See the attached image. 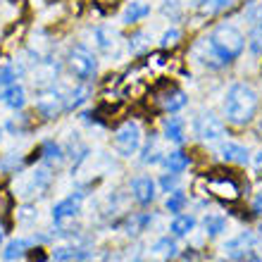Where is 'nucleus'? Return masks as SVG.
Returning a JSON list of instances; mask_svg holds the SVG:
<instances>
[{"label":"nucleus","instance_id":"c85d7f7f","mask_svg":"<svg viewBox=\"0 0 262 262\" xmlns=\"http://www.w3.org/2000/svg\"><path fill=\"white\" fill-rule=\"evenodd\" d=\"M148 48H150V43H148V34H143V31L131 34V38H129V53L131 55H141V53H145Z\"/></svg>","mask_w":262,"mask_h":262},{"label":"nucleus","instance_id":"39448f33","mask_svg":"<svg viewBox=\"0 0 262 262\" xmlns=\"http://www.w3.org/2000/svg\"><path fill=\"white\" fill-rule=\"evenodd\" d=\"M203 181H205V188L210 191V195L224 200V203H236L241 198V184L229 172H210L203 177Z\"/></svg>","mask_w":262,"mask_h":262},{"label":"nucleus","instance_id":"58836bf2","mask_svg":"<svg viewBox=\"0 0 262 262\" xmlns=\"http://www.w3.org/2000/svg\"><path fill=\"white\" fill-rule=\"evenodd\" d=\"M98 3H100V5H105V7H115L119 0H98Z\"/></svg>","mask_w":262,"mask_h":262},{"label":"nucleus","instance_id":"7c9ffc66","mask_svg":"<svg viewBox=\"0 0 262 262\" xmlns=\"http://www.w3.org/2000/svg\"><path fill=\"white\" fill-rule=\"evenodd\" d=\"M17 81V72H14L12 64H5V67H0V91L7 89L10 83Z\"/></svg>","mask_w":262,"mask_h":262},{"label":"nucleus","instance_id":"e433bc0d","mask_svg":"<svg viewBox=\"0 0 262 262\" xmlns=\"http://www.w3.org/2000/svg\"><path fill=\"white\" fill-rule=\"evenodd\" d=\"M5 234H7V227H5V222H0V246L5 243Z\"/></svg>","mask_w":262,"mask_h":262},{"label":"nucleus","instance_id":"423d86ee","mask_svg":"<svg viewBox=\"0 0 262 262\" xmlns=\"http://www.w3.org/2000/svg\"><path fill=\"white\" fill-rule=\"evenodd\" d=\"M34 107L43 119H55L67 110V96H64L60 89H55V83H53V86L38 89Z\"/></svg>","mask_w":262,"mask_h":262},{"label":"nucleus","instance_id":"412c9836","mask_svg":"<svg viewBox=\"0 0 262 262\" xmlns=\"http://www.w3.org/2000/svg\"><path fill=\"white\" fill-rule=\"evenodd\" d=\"M238 0H200L198 3V12L203 17H214V14H222L231 10Z\"/></svg>","mask_w":262,"mask_h":262},{"label":"nucleus","instance_id":"7ed1b4c3","mask_svg":"<svg viewBox=\"0 0 262 262\" xmlns=\"http://www.w3.org/2000/svg\"><path fill=\"white\" fill-rule=\"evenodd\" d=\"M112 145L117 150L119 158H131L141 150L143 145V126L138 124L136 119H126L115 129L112 134Z\"/></svg>","mask_w":262,"mask_h":262},{"label":"nucleus","instance_id":"f8f14e48","mask_svg":"<svg viewBox=\"0 0 262 262\" xmlns=\"http://www.w3.org/2000/svg\"><path fill=\"white\" fill-rule=\"evenodd\" d=\"M50 181H53V169H50V165L46 162V165L36 167L34 172L29 174V184L27 186H21L19 193L21 195H34V193L38 195V193H43V191L50 186Z\"/></svg>","mask_w":262,"mask_h":262},{"label":"nucleus","instance_id":"ddd939ff","mask_svg":"<svg viewBox=\"0 0 262 262\" xmlns=\"http://www.w3.org/2000/svg\"><path fill=\"white\" fill-rule=\"evenodd\" d=\"M220 158L224 162H229V165H248L250 152L246 145L234 143V141H224V143H220Z\"/></svg>","mask_w":262,"mask_h":262},{"label":"nucleus","instance_id":"f03ea898","mask_svg":"<svg viewBox=\"0 0 262 262\" xmlns=\"http://www.w3.org/2000/svg\"><path fill=\"white\" fill-rule=\"evenodd\" d=\"M257 107H260V93L248 81L231 83L227 89L224 103H222L224 117L231 126H248L255 119Z\"/></svg>","mask_w":262,"mask_h":262},{"label":"nucleus","instance_id":"6ab92c4d","mask_svg":"<svg viewBox=\"0 0 262 262\" xmlns=\"http://www.w3.org/2000/svg\"><path fill=\"white\" fill-rule=\"evenodd\" d=\"M93 41H96V48L100 53H112L117 48V31L110 27H96L93 29Z\"/></svg>","mask_w":262,"mask_h":262},{"label":"nucleus","instance_id":"2f4dec72","mask_svg":"<svg viewBox=\"0 0 262 262\" xmlns=\"http://www.w3.org/2000/svg\"><path fill=\"white\" fill-rule=\"evenodd\" d=\"M160 186H162V191L165 193H172V191H177V186H179V174H165L162 179H160Z\"/></svg>","mask_w":262,"mask_h":262},{"label":"nucleus","instance_id":"37998d69","mask_svg":"<svg viewBox=\"0 0 262 262\" xmlns=\"http://www.w3.org/2000/svg\"><path fill=\"white\" fill-rule=\"evenodd\" d=\"M198 3H200V0H195V5H198Z\"/></svg>","mask_w":262,"mask_h":262},{"label":"nucleus","instance_id":"473e14b6","mask_svg":"<svg viewBox=\"0 0 262 262\" xmlns=\"http://www.w3.org/2000/svg\"><path fill=\"white\" fill-rule=\"evenodd\" d=\"M250 48L255 53H262V21H257L250 31Z\"/></svg>","mask_w":262,"mask_h":262},{"label":"nucleus","instance_id":"a211bd4d","mask_svg":"<svg viewBox=\"0 0 262 262\" xmlns=\"http://www.w3.org/2000/svg\"><path fill=\"white\" fill-rule=\"evenodd\" d=\"M165 155L167 152L160 148V134H150L143 145V150H141V162L143 165H158V162H162Z\"/></svg>","mask_w":262,"mask_h":262},{"label":"nucleus","instance_id":"79ce46f5","mask_svg":"<svg viewBox=\"0 0 262 262\" xmlns=\"http://www.w3.org/2000/svg\"><path fill=\"white\" fill-rule=\"evenodd\" d=\"M260 129H262V119H260Z\"/></svg>","mask_w":262,"mask_h":262},{"label":"nucleus","instance_id":"bb28decb","mask_svg":"<svg viewBox=\"0 0 262 262\" xmlns=\"http://www.w3.org/2000/svg\"><path fill=\"white\" fill-rule=\"evenodd\" d=\"M181 38H184L181 29L169 27V29L165 31V34L160 36V48H162V50H174V48H177V46L181 43Z\"/></svg>","mask_w":262,"mask_h":262},{"label":"nucleus","instance_id":"f704fd0d","mask_svg":"<svg viewBox=\"0 0 262 262\" xmlns=\"http://www.w3.org/2000/svg\"><path fill=\"white\" fill-rule=\"evenodd\" d=\"M181 260H184V262H200V255H198V253H195V250H191V248H188L186 253L181 255Z\"/></svg>","mask_w":262,"mask_h":262},{"label":"nucleus","instance_id":"5701e85b","mask_svg":"<svg viewBox=\"0 0 262 262\" xmlns=\"http://www.w3.org/2000/svg\"><path fill=\"white\" fill-rule=\"evenodd\" d=\"M41 155H43V160H46L50 167H53V165H60V162L64 160L62 145L55 143V141H46V143L41 145Z\"/></svg>","mask_w":262,"mask_h":262},{"label":"nucleus","instance_id":"a19ab883","mask_svg":"<svg viewBox=\"0 0 262 262\" xmlns=\"http://www.w3.org/2000/svg\"><path fill=\"white\" fill-rule=\"evenodd\" d=\"M0 138H3V126H0Z\"/></svg>","mask_w":262,"mask_h":262},{"label":"nucleus","instance_id":"4468645a","mask_svg":"<svg viewBox=\"0 0 262 262\" xmlns=\"http://www.w3.org/2000/svg\"><path fill=\"white\" fill-rule=\"evenodd\" d=\"M162 138L177 145L184 143L186 141V124H184V119L177 117V115L165 117V122H162Z\"/></svg>","mask_w":262,"mask_h":262},{"label":"nucleus","instance_id":"f257e3e1","mask_svg":"<svg viewBox=\"0 0 262 262\" xmlns=\"http://www.w3.org/2000/svg\"><path fill=\"white\" fill-rule=\"evenodd\" d=\"M243 50H246V36L241 29L234 24H217L205 38H200L193 46V55L203 62V67L222 69L238 60Z\"/></svg>","mask_w":262,"mask_h":262},{"label":"nucleus","instance_id":"aec40b11","mask_svg":"<svg viewBox=\"0 0 262 262\" xmlns=\"http://www.w3.org/2000/svg\"><path fill=\"white\" fill-rule=\"evenodd\" d=\"M195 229V217L193 214H174L172 224H169V231H172V236H177V238H184V236H188L191 231Z\"/></svg>","mask_w":262,"mask_h":262},{"label":"nucleus","instance_id":"f3484780","mask_svg":"<svg viewBox=\"0 0 262 262\" xmlns=\"http://www.w3.org/2000/svg\"><path fill=\"white\" fill-rule=\"evenodd\" d=\"M191 155H188L186 150H172V152H167L165 158H162V165H165L167 172H172V174H184L191 167Z\"/></svg>","mask_w":262,"mask_h":262},{"label":"nucleus","instance_id":"72a5a7b5","mask_svg":"<svg viewBox=\"0 0 262 262\" xmlns=\"http://www.w3.org/2000/svg\"><path fill=\"white\" fill-rule=\"evenodd\" d=\"M162 14L165 17H172V19H179L181 17V7L177 0H167L165 5H162Z\"/></svg>","mask_w":262,"mask_h":262},{"label":"nucleus","instance_id":"cd10ccee","mask_svg":"<svg viewBox=\"0 0 262 262\" xmlns=\"http://www.w3.org/2000/svg\"><path fill=\"white\" fill-rule=\"evenodd\" d=\"M186 203H188L186 193L177 188V191H172V193H169V198L165 200V207H167V212L179 214V212H184V207H186Z\"/></svg>","mask_w":262,"mask_h":262},{"label":"nucleus","instance_id":"c756f323","mask_svg":"<svg viewBox=\"0 0 262 262\" xmlns=\"http://www.w3.org/2000/svg\"><path fill=\"white\" fill-rule=\"evenodd\" d=\"M243 17H246V21H250V24L262 21V3H260V0H250V3H246Z\"/></svg>","mask_w":262,"mask_h":262},{"label":"nucleus","instance_id":"20e7f679","mask_svg":"<svg viewBox=\"0 0 262 262\" xmlns=\"http://www.w3.org/2000/svg\"><path fill=\"white\" fill-rule=\"evenodd\" d=\"M67 67L79 81H91L98 72V57L86 43H74L67 50Z\"/></svg>","mask_w":262,"mask_h":262},{"label":"nucleus","instance_id":"1a4fd4ad","mask_svg":"<svg viewBox=\"0 0 262 262\" xmlns=\"http://www.w3.org/2000/svg\"><path fill=\"white\" fill-rule=\"evenodd\" d=\"M253 243H255L253 234H250V231H243V234H238L236 238H231V241L224 246V255L234 262L250 260V257H253Z\"/></svg>","mask_w":262,"mask_h":262},{"label":"nucleus","instance_id":"a878e982","mask_svg":"<svg viewBox=\"0 0 262 262\" xmlns=\"http://www.w3.org/2000/svg\"><path fill=\"white\" fill-rule=\"evenodd\" d=\"M89 100V89L83 86V81L76 86V89L69 91V96H67V110H76V107H81L83 103Z\"/></svg>","mask_w":262,"mask_h":262},{"label":"nucleus","instance_id":"6e6552de","mask_svg":"<svg viewBox=\"0 0 262 262\" xmlns=\"http://www.w3.org/2000/svg\"><path fill=\"white\" fill-rule=\"evenodd\" d=\"M193 134L200 138V141H222V138L227 136V124L222 122L214 112L210 110H203L195 115L193 119Z\"/></svg>","mask_w":262,"mask_h":262},{"label":"nucleus","instance_id":"4c0bfd02","mask_svg":"<svg viewBox=\"0 0 262 262\" xmlns=\"http://www.w3.org/2000/svg\"><path fill=\"white\" fill-rule=\"evenodd\" d=\"M253 207H255L257 214H262V195H257V198H255V205H253Z\"/></svg>","mask_w":262,"mask_h":262},{"label":"nucleus","instance_id":"9d476101","mask_svg":"<svg viewBox=\"0 0 262 262\" xmlns=\"http://www.w3.org/2000/svg\"><path fill=\"white\" fill-rule=\"evenodd\" d=\"M83 195L86 193L76 191V193L67 195L64 200H60L57 205H53V222H55V224H62V222H67V220H74L76 214L81 212Z\"/></svg>","mask_w":262,"mask_h":262},{"label":"nucleus","instance_id":"2eb2a0df","mask_svg":"<svg viewBox=\"0 0 262 262\" xmlns=\"http://www.w3.org/2000/svg\"><path fill=\"white\" fill-rule=\"evenodd\" d=\"M0 100H3V105H7L10 110H21V107L27 105V89H24L19 81H14V83H10L7 89L0 91Z\"/></svg>","mask_w":262,"mask_h":262},{"label":"nucleus","instance_id":"dca6fc26","mask_svg":"<svg viewBox=\"0 0 262 262\" xmlns=\"http://www.w3.org/2000/svg\"><path fill=\"white\" fill-rule=\"evenodd\" d=\"M145 17H150V5L143 3V0H131L129 5L124 7V12H122V24L136 27L138 21H143Z\"/></svg>","mask_w":262,"mask_h":262},{"label":"nucleus","instance_id":"9b49d317","mask_svg":"<svg viewBox=\"0 0 262 262\" xmlns=\"http://www.w3.org/2000/svg\"><path fill=\"white\" fill-rule=\"evenodd\" d=\"M131 195H134V200H136L138 205H152L155 203V198H158V184H155V179H150V177H136V179L131 181Z\"/></svg>","mask_w":262,"mask_h":262},{"label":"nucleus","instance_id":"0eeeda50","mask_svg":"<svg viewBox=\"0 0 262 262\" xmlns=\"http://www.w3.org/2000/svg\"><path fill=\"white\" fill-rule=\"evenodd\" d=\"M152 98H155V105L162 112H167V115H177V112L184 110L188 105V96L172 81H165L162 86H158Z\"/></svg>","mask_w":262,"mask_h":262},{"label":"nucleus","instance_id":"ea45409f","mask_svg":"<svg viewBox=\"0 0 262 262\" xmlns=\"http://www.w3.org/2000/svg\"><path fill=\"white\" fill-rule=\"evenodd\" d=\"M250 262H260V260H257V257H255V255H253V257H250Z\"/></svg>","mask_w":262,"mask_h":262},{"label":"nucleus","instance_id":"c9c22d12","mask_svg":"<svg viewBox=\"0 0 262 262\" xmlns=\"http://www.w3.org/2000/svg\"><path fill=\"white\" fill-rule=\"evenodd\" d=\"M253 165H255V169H262V148L255 152V158H253Z\"/></svg>","mask_w":262,"mask_h":262},{"label":"nucleus","instance_id":"393cba45","mask_svg":"<svg viewBox=\"0 0 262 262\" xmlns=\"http://www.w3.org/2000/svg\"><path fill=\"white\" fill-rule=\"evenodd\" d=\"M177 243H174V238H169V236H162L155 246H152V253H158V255H162L165 260H172V257H177Z\"/></svg>","mask_w":262,"mask_h":262},{"label":"nucleus","instance_id":"b1692460","mask_svg":"<svg viewBox=\"0 0 262 262\" xmlns=\"http://www.w3.org/2000/svg\"><path fill=\"white\" fill-rule=\"evenodd\" d=\"M203 227H205L207 236H220L227 231V217H222V214H207L205 220H203Z\"/></svg>","mask_w":262,"mask_h":262},{"label":"nucleus","instance_id":"4be33fe9","mask_svg":"<svg viewBox=\"0 0 262 262\" xmlns=\"http://www.w3.org/2000/svg\"><path fill=\"white\" fill-rule=\"evenodd\" d=\"M31 243L29 238H12V241L5 246V250H3V260L12 262V260H19V257H24L31 250Z\"/></svg>","mask_w":262,"mask_h":262}]
</instances>
